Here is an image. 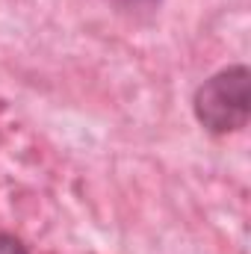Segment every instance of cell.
Wrapping results in <instances>:
<instances>
[{"instance_id":"obj_1","label":"cell","mask_w":251,"mask_h":254,"mask_svg":"<svg viewBox=\"0 0 251 254\" xmlns=\"http://www.w3.org/2000/svg\"><path fill=\"white\" fill-rule=\"evenodd\" d=\"M195 119L210 133H234L249 125L251 74L246 65H231L204 80L192 101Z\"/></svg>"},{"instance_id":"obj_2","label":"cell","mask_w":251,"mask_h":254,"mask_svg":"<svg viewBox=\"0 0 251 254\" xmlns=\"http://www.w3.org/2000/svg\"><path fill=\"white\" fill-rule=\"evenodd\" d=\"M0 254H30V252H27V246H24L18 237L0 234Z\"/></svg>"}]
</instances>
